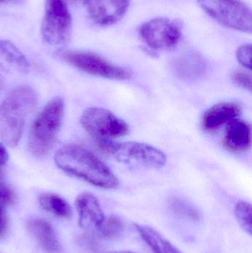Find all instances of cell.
Returning a JSON list of instances; mask_svg holds the SVG:
<instances>
[{
  "instance_id": "1",
  "label": "cell",
  "mask_w": 252,
  "mask_h": 253,
  "mask_svg": "<svg viewBox=\"0 0 252 253\" xmlns=\"http://www.w3.org/2000/svg\"><path fill=\"white\" fill-rule=\"evenodd\" d=\"M56 165L67 173L101 188L115 189L119 181L112 171L90 150L76 144L63 146L54 157Z\"/></svg>"
},
{
  "instance_id": "2",
  "label": "cell",
  "mask_w": 252,
  "mask_h": 253,
  "mask_svg": "<svg viewBox=\"0 0 252 253\" xmlns=\"http://www.w3.org/2000/svg\"><path fill=\"white\" fill-rule=\"evenodd\" d=\"M37 102L36 93L28 85L18 86L4 98L0 105V138L6 145L14 147L19 144Z\"/></svg>"
},
{
  "instance_id": "3",
  "label": "cell",
  "mask_w": 252,
  "mask_h": 253,
  "mask_svg": "<svg viewBox=\"0 0 252 253\" xmlns=\"http://www.w3.org/2000/svg\"><path fill=\"white\" fill-rule=\"evenodd\" d=\"M64 111V99L53 98L34 120L28 135V145L30 152L36 157H44L54 147L59 138Z\"/></svg>"
},
{
  "instance_id": "4",
  "label": "cell",
  "mask_w": 252,
  "mask_h": 253,
  "mask_svg": "<svg viewBox=\"0 0 252 253\" xmlns=\"http://www.w3.org/2000/svg\"><path fill=\"white\" fill-rule=\"evenodd\" d=\"M96 144L104 153L129 166L159 169L167 162L165 153L144 143L107 141Z\"/></svg>"
},
{
  "instance_id": "5",
  "label": "cell",
  "mask_w": 252,
  "mask_h": 253,
  "mask_svg": "<svg viewBox=\"0 0 252 253\" xmlns=\"http://www.w3.org/2000/svg\"><path fill=\"white\" fill-rule=\"evenodd\" d=\"M81 126L96 143L114 141L125 136L130 126L124 120L105 108H87L81 117Z\"/></svg>"
},
{
  "instance_id": "6",
  "label": "cell",
  "mask_w": 252,
  "mask_h": 253,
  "mask_svg": "<svg viewBox=\"0 0 252 253\" xmlns=\"http://www.w3.org/2000/svg\"><path fill=\"white\" fill-rule=\"evenodd\" d=\"M203 9L224 26L252 33V10L242 0H198Z\"/></svg>"
},
{
  "instance_id": "7",
  "label": "cell",
  "mask_w": 252,
  "mask_h": 253,
  "mask_svg": "<svg viewBox=\"0 0 252 253\" xmlns=\"http://www.w3.org/2000/svg\"><path fill=\"white\" fill-rule=\"evenodd\" d=\"M72 34V17L63 0H46L41 36L51 45L69 42Z\"/></svg>"
},
{
  "instance_id": "8",
  "label": "cell",
  "mask_w": 252,
  "mask_h": 253,
  "mask_svg": "<svg viewBox=\"0 0 252 253\" xmlns=\"http://www.w3.org/2000/svg\"><path fill=\"white\" fill-rule=\"evenodd\" d=\"M60 57L72 66L90 75L114 80H130L133 73L129 68L114 65L100 55L92 52L64 51Z\"/></svg>"
},
{
  "instance_id": "9",
  "label": "cell",
  "mask_w": 252,
  "mask_h": 253,
  "mask_svg": "<svg viewBox=\"0 0 252 253\" xmlns=\"http://www.w3.org/2000/svg\"><path fill=\"white\" fill-rule=\"evenodd\" d=\"M182 27L178 20L155 18L141 27L142 38L151 48L164 50L178 44L181 37Z\"/></svg>"
},
{
  "instance_id": "10",
  "label": "cell",
  "mask_w": 252,
  "mask_h": 253,
  "mask_svg": "<svg viewBox=\"0 0 252 253\" xmlns=\"http://www.w3.org/2000/svg\"><path fill=\"white\" fill-rule=\"evenodd\" d=\"M131 0H84L89 16L100 25H111L124 17Z\"/></svg>"
},
{
  "instance_id": "11",
  "label": "cell",
  "mask_w": 252,
  "mask_h": 253,
  "mask_svg": "<svg viewBox=\"0 0 252 253\" xmlns=\"http://www.w3.org/2000/svg\"><path fill=\"white\" fill-rule=\"evenodd\" d=\"M223 144L229 151L243 153L251 148L252 127L249 122L236 118L226 124Z\"/></svg>"
},
{
  "instance_id": "12",
  "label": "cell",
  "mask_w": 252,
  "mask_h": 253,
  "mask_svg": "<svg viewBox=\"0 0 252 253\" xmlns=\"http://www.w3.org/2000/svg\"><path fill=\"white\" fill-rule=\"evenodd\" d=\"M242 105L239 102H226L209 108L203 116L202 126L207 131H214L238 118L242 114Z\"/></svg>"
},
{
  "instance_id": "13",
  "label": "cell",
  "mask_w": 252,
  "mask_h": 253,
  "mask_svg": "<svg viewBox=\"0 0 252 253\" xmlns=\"http://www.w3.org/2000/svg\"><path fill=\"white\" fill-rule=\"evenodd\" d=\"M75 207L79 215V225L82 228H98L105 218L99 200L91 193L79 195L75 201Z\"/></svg>"
},
{
  "instance_id": "14",
  "label": "cell",
  "mask_w": 252,
  "mask_h": 253,
  "mask_svg": "<svg viewBox=\"0 0 252 253\" xmlns=\"http://www.w3.org/2000/svg\"><path fill=\"white\" fill-rule=\"evenodd\" d=\"M28 228L44 252H62V245L59 238L50 223L41 218H35L28 222Z\"/></svg>"
},
{
  "instance_id": "15",
  "label": "cell",
  "mask_w": 252,
  "mask_h": 253,
  "mask_svg": "<svg viewBox=\"0 0 252 253\" xmlns=\"http://www.w3.org/2000/svg\"><path fill=\"white\" fill-rule=\"evenodd\" d=\"M0 59L19 71L26 72L29 69L30 64L25 55L7 40H0Z\"/></svg>"
},
{
  "instance_id": "16",
  "label": "cell",
  "mask_w": 252,
  "mask_h": 253,
  "mask_svg": "<svg viewBox=\"0 0 252 253\" xmlns=\"http://www.w3.org/2000/svg\"><path fill=\"white\" fill-rule=\"evenodd\" d=\"M136 228L146 245L154 253H173L172 244L166 240L158 231L151 227L136 224Z\"/></svg>"
},
{
  "instance_id": "17",
  "label": "cell",
  "mask_w": 252,
  "mask_h": 253,
  "mask_svg": "<svg viewBox=\"0 0 252 253\" xmlns=\"http://www.w3.org/2000/svg\"><path fill=\"white\" fill-rule=\"evenodd\" d=\"M43 209L62 218H70L72 211L69 204L61 196L53 193H43L38 198Z\"/></svg>"
},
{
  "instance_id": "18",
  "label": "cell",
  "mask_w": 252,
  "mask_h": 253,
  "mask_svg": "<svg viewBox=\"0 0 252 253\" xmlns=\"http://www.w3.org/2000/svg\"><path fill=\"white\" fill-rule=\"evenodd\" d=\"M176 68L182 77L194 78L204 74L205 65L199 56L192 55L180 58L176 63Z\"/></svg>"
},
{
  "instance_id": "19",
  "label": "cell",
  "mask_w": 252,
  "mask_h": 253,
  "mask_svg": "<svg viewBox=\"0 0 252 253\" xmlns=\"http://www.w3.org/2000/svg\"><path fill=\"white\" fill-rule=\"evenodd\" d=\"M172 212L180 218L192 222H199L201 219L199 211L192 204L184 199L173 197L170 200Z\"/></svg>"
},
{
  "instance_id": "20",
  "label": "cell",
  "mask_w": 252,
  "mask_h": 253,
  "mask_svg": "<svg viewBox=\"0 0 252 253\" xmlns=\"http://www.w3.org/2000/svg\"><path fill=\"white\" fill-rule=\"evenodd\" d=\"M98 230L106 239L114 240L121 237L124 230L122 221L115 216L105 217L103 222L98 227Z\"/></svg>"
},
{
  "instance_id": "21",
  "label": "cell",
  "mask_w": 252,
  "mask_h": 253,
  "mask_svg": "<svg viewBox=\"0 0 252 253\" xmlns=\"http://www.w3.org/2000/svg\"><path fill=\"white\" fill-rule=\"evenodd\" d=\"M235 216L243 230L252 236V205L245 201H240L237 203L235 209Z\"/></svg>"
},
{
  "instance_id": "22",
  "label": "cell",
  "mask_w": 252,
  "mask_h": 253,
  "mask_svg": "<svg viewBox=\"0 0 252 253\" xmlns=\"http://www.w3.org/2000/svg\"><path fill=\"white\" fill-rule=\"evenodd\" d=\"M231 80L234 84L245 90L252 91V74L242 70H236L231 74Z\"/></svg>"
},
{
  "instance_id": "23",
  "label": "cell",
  "mask_w": 252,
  "mask_h": 253,
  "mask_svg": "<svg viewBox=\"0 0 252 253\" xmlns=\"http://www.w3.org/2000/svg\"><path fill=\"white\" fill-rule=\"evenodd\" d=\"M14 192L0 177V208L13 205L15 202Z\"/></svg>"
},
{
  "instance_id": "24",
  "label": "cell",
  "mask_w": 252,
  "mask_h": 253,
  "mask_svg": "<svg viewBox=\"0 0 252 253\" xmlns=\"http://www.w3.org/2000/svg\"><path fill=\"white\" fill-rule=\"evenodd\" d=\"M252 44H244L240 46L237 50V59L238 62L249 70L252 69Z\"/></svg>"
},
{
  "instance_id": "25",
  "label": "cell",
  "mask_w": 252,
  "mask_h": 253,
  "mask_svg": "<svg viewBox=\"0 0 252 253\" xmlns=\"http://www.w3.org/2000/svg\"><path fill=\"white\" fill-rule=\"evenodd\" d=\"M9 155L5 147L0 142V169L7 163Z\"/></svg>"
},
{
  "instance_id": "26",
  "label": "cell",
  "mask_w": 252,
  "mask_h": 253,
  "mask_svg": "<svg viewBox=\"0 0 252 253\" xmlns=\"http://www.w3.org/2000/svg\"><path fill=\"white\" fill-rule=\"evenodd\" d=\"M5 228V218L1 212V208H0V235L2 234Z\"/></svg>"
},
{
  "instance_id": "27",
  "label": "cell",
  "mask_w": 252,
  "mask_h": 253,
  "mask_svg": "<svg viewBox=\"0 0 252 253\" xmlns=\"http://www.w3.org/2000/svg\"><path fill=\"white\" fill-rule=\"evenodd\" d=\"M24 0H0V4H20Z\"/></svg>"
},
{
  "instance_id": "28",
  "label": "cell",
  "mask_w": 252,
  "mask_h": 253,
  "mask_svg": "<svg viewBox=\"0 0 252 253\" xmlns=\"http://www.w3.org/2000/svg\"><path fill=\"white\" fill-rule=\"evenodd\" d=\"M66 4H79L81 1H84V0H63Z\"/></svg>"
},
{
  "instance_id": "29",
  "label": "cell",
  "mask_w": 252,
  "mask_h": 253,
  "mask_svg": "<svg viewBox=\"0 0 252 253\" xmlns=\"http://www.w3.org/2000/svg\"><path fill=\"white\" fill-rule=\"evenodd\" d=\"M171 250L172 253H183L182 252H180V251H179V249H177V248H176V247L173 246V245H172L171 246Z\"/></svg>"
},
{
  "instance_id": "30",
  "label": "cell",
  "mask_w": 252,
  "mask_h": 253,
  "mask_svg": "<svg viewBox=\"0 0 252 253\" xmlns=\"http://www.w3.org/2000/svg\"><path fill=\"white\" fill-rule=\"evenodd\" d=\"M110 253H134L133 252H130V251H116V252H112Z\"/></svg>"
},
{
  "instance_id": "31",
  "label": "cell",
  "mask_w": 252,
  "mask_h": 253,
  "mask_svg": "<svg viewBox=\"0 0 252 253\" xmlns=\"http://www.w3.org/2000/svg\"><path fill=\"white\" fill-rule=\"evenodd\" d=\"M1 89H2V83H1V80H0V92H1Z\"/></svg>"
}]
</instances>
